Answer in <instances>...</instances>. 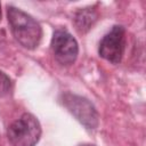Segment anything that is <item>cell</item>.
<instances>
[{
  "mask_svg": "<svg viewBox=\"0 0 146 146\" xmlns=\"http://www.w3.org/2000/svg\"><path fill=\"white\" fill-rule=\"evenodd\" d=\"M0 19H1V6H0Z\"/></svg>",
  "mask_w": 146,
  "mask_h": 146,
  "instance_id": "obj_8",
  "label": "cell"
},
{
  "mask_svg": "<svg viewBox=\"0 0 146 146\" xmlns=\"http://www.w3.org/2000/svg\"><path fill=\"white\" fill-rule=\"evenodd\" d=\"M79 146H95V145H90V144H83V145H79Z\"/></svg>",
  "mask_w": 146,
  "mask_h": 146,
  "instance_id": "obj_7",
  "label": "cell"
},
{
  "mask_svg": "<svg viewBox=\"0 0 146 146\" xmlns=\"http://www.w3.org/2000/svg\"><path fill=\"white\" fill-rule=\"evenodd\" d=\"M51 50L56 60L62 65H71L79 54V46L74 36L66 29L54 31L51 39Z\"/></svg>",
  "mask_w": 146,
  "mask_h": 146,
  "instance_id": "obj_5",
  "label": "cell"
},
{
  "mask_svg": "<svg viewBox=\"0 0 146 146\" xmlns=\"http://www.w3.org/2000/svg\"><path fill=\"white\" fill-rule=\"evenodd\" d=\"M7 16L11 33L18 43L26 49L36 48L42 36V29L39 22L27 13L14 6H8Z\"/></svg>",
  "mask_w": 146,
  "mask_h": 146,
  "instance_id": "obj_1",
  "label": "cell"
},
{
  "mask_svg": "<svg viewBox=\"0 0 146 146\" xmlns=\"http://www.w3.org/2000/svg\"><path fill=\"white\" fill-rule=\"evenodd\" d=\"M98 19V13L95 7H87L83 9H79L74 15V24L76 30L81 33L88 32L96 21Z\"/></svg>",
  "mask_w": 146,
  "mask_h": 146,
  "instance_id": "obj_6",
  "label": "cell"
},
{
  "mask_svg": "<svg viewBox=\"0 0 146 146\" xmlns=\"http://www.w3.org/2000/svg\"><path fill=\"white\" fill-rule=\"evenodd\" d=\"M7 137L13 146H35L41 137L40 122L34 115L24 113L10 123Z\"/></svg>",
  "mask_w": 146,
  "mask_h": 146,
  "instance_id": "obj_2",
  "label": "cell"
},
{
  "mask_svg": "<svg viewBox=\"0 0 146 146\" xmlns=\"http://www.w3.org/2000/svg\"><path fill=\"white\" fill-rule=\"evenodd\" d=\"M63 105L68 110V112L87 129L94 130L98 127L99 115L94 106V104L79 95L66 92L62 96Z\"/></svg>",
  "mask_w": 146,
  "mask_h": 146,
  "instance_id": "obj_3",
  "label": "cell"
},
{
  "mask_svg": "<svg viewBox=\"0 0 146 146\" xmlns=\"http://www.w3.org/2000/svg\"><path fill=\"white\" fill-rule=\"evenodd\" d=\"M125 49V30L122 25H115L99 42L98 54L110 63L119 64Z\"/></svg>",
  "mask_w": 146,
  "mask_h": 146,
  "instance_id": "obj_4",
  "label": "cell"
}]
</instances>
